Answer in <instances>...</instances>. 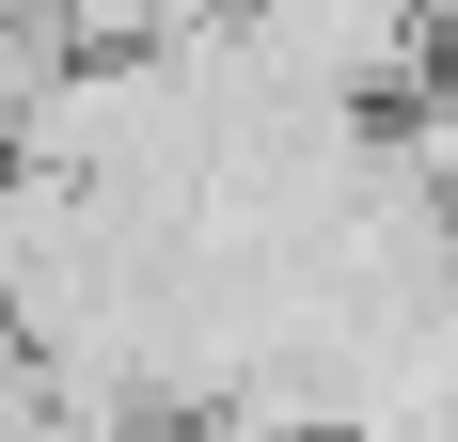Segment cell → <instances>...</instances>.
I'll return each instance as SVG.
<instances>
[{"label":"cell","instance_id":"cell-2","mask_svg":"<svg viewBox=\"0 0 458 442\" xmlns=\"http://www.w3.org/2000/svg\"><path fill=\"white\" fill-rule=\"evenodd\" d=\"M111 442H222L206 411H142V427H111Z\"/></svg>","mask_w":458,"mask_h":442},{"label":"cell","instance_id":"cell-3","mask_svg":"<svg viewBox=\"0 0 458 442\" xmlns=\"http://www.w3.org/2000/svg\"><path fill=\"white\" fill-rule=\"evenodd\" d=\"M317 442H379V427H317Z\"/></svg>","mask_w":458,"mask_h":442},{"label":"cell","instance_id":"cell-1","mask_svg":"<svg viewBox=\"0 0 458 442\" xmlns=\"http://www.w3.org/2000/svg\"><path fill=\"white\" fill-rule=\"evenodd\" d=\"M237 47H253V95L284 111H395V95L443 80V0H237Z\"/></svg>","mask_w":458,"mask_h":442}]
</instances>
